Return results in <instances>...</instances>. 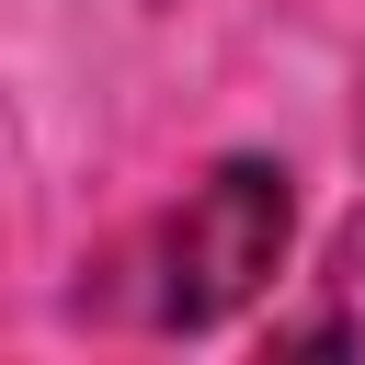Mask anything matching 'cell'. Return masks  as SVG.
<instances>
[{
    "label": "cell",
    "mask_w": 365,
    "mask_h": 365,
    "mask_svg": "<svg viewBox=\"0 0 365 365\" xmlns=\"http://www.w3.org/2000/svg\"><path fill=\"white\" fill-rule=\"evenodd\" d=\"M285 171L274 160H217L171 217H160V240H148V319L160 331H205V319H228V308H251L262 285H274V262H285Z\"/></svg>",
    "instance_id": "obj_1"
},
{
    "label": "cell",
    "mask_w": 365,
    "mask_h": 365,
    "mask_svg": "<svg viewBox=\"0 0 365 365\" xmlns=\"http://www.w3.org/2000/svg\"><path fill=\"white\" fill-rule=\"evenodd\" d=\"M354 342H365V217L331 240L319 297H308L297 319H274V354H354Z\"/></svg>",
    "instance_id": "obj_2"
}]
</instances>
